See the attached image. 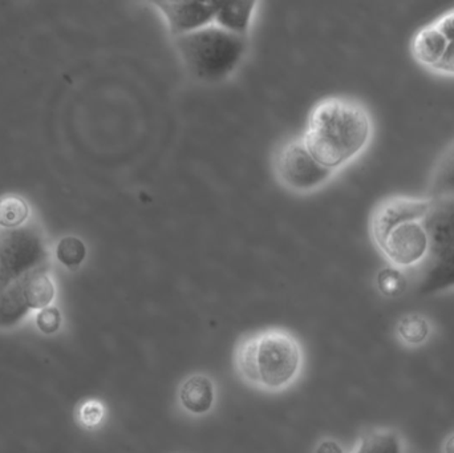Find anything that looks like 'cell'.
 <instances>
[{"label": "cell", "instance_id": "6da1fadb", "mask_svg": "<svg viewBox=\"0 0 454 453\" xmlns=\"http://www.w3.org/2000/svg\"><path fill=\"white\" fill-rule=\"evenodd\" d=\"M372 130L364 105L351 98H327L312 109L301 138L319 164L336 172L365 151Z\"/></svg>", "mask_w": 454, "mask_h": 453}, {"label": "cell", "instance_id": "7a4b0ae2", "mask_svg": "<svg viewBox=\"0 0 454 453\" xmlns=\"http://www.w3.org/2000/svg\"><path fill=\"white\" fill-rule=\"evenodd\" d=\"M175 44L188 74L199 82L213 84L227 79L238 68L248 40L210 24L175 37Z\"/></svg>", "mask_w": 454, "mask_h": 453}, {"label": "cell", "instance_id": "3957f363", "mask_svg": "<svg viewBox=\"0 0 454 453\" xmlns=\"http://www.w3.org/2000/svg\"><path fill=\"white\" fill-rule=\"evenodd\" d=\"M47 246L34 225L0 231V290L31 271L45 268Z\"/></svg>", "mask_w": 454, "mask_h": 453}, {"label": "cell", "instance_id": "277c9868", "mask_svg": "<svg viewBox=\"0 0 454 453\" xmlns=\"http://www.w3.org/2000/svg\"><path fill=\"white\" fill-rule=\"evenodd\" d=\"M259 385L270 390L285 387L295 377L301 364V350L293 337L271 332L256 338Z\"/></svg>", "mask_w": 454, "mask_h": 453}, {"label": "cell", "instance_id": "5b68a950", "mask_svg": "<svg viewBox=\"0 0 454 453\" xmlns=\"http://www.w3.org/2000/svg\"><path fill=\"white\" fill-rule=\"evenodd\" d=\"M274 169L280 184L298 193L317 191L335 176L311 156L303 138L290 141L277 152Z\"/></svg>", "mask_w": 454, "mask_h": 453}, {"label": "cell", "instance_id": "8992f818", "mask_svg": "<svg viewBox=\"0 0 454 453\" xmlns=\"http://www.w3.org/2000/svg\"><path fill=\"white\" fill-rule=\"evenodd\" d=\"M413 58L436 74L454 76V8L416 32Z\"/></svg>", "mask_w": 454, "mask_h": 453}, {"label": "cell", "instance_id": "52a82bcc", "mask_svg": "<svg viewBox=\"0 0 454 453\" xmlns=\"http://www.w3.org/2000/svg\"><path fill=\"white\" fill-rule=\"evenodd\" d=\"M375 245L397 269L420 265L426 262L431 252V239L423 220L408 221L389 229Z\"/></svg>", "mask_w": 454, "mask_h": 453}, {"label": "cell", "instance_id": "ba28073f", "mask_svg": "<svg viewBox=\"0 0 454 453\" xmlns=\"http://www.w3.org/2000/svg\"><path fill=\"white\" fill-rule=\"evenodd\" d=\"M431 199L394 196L384 199L371 215L370 230L373 242L380 239L389 229L408 221L424 220L431 207Z\"/></svg>", "mask_w": 454, "mask_h": 453}, {"label": "cell", "instance_id": "9c48e42d", "mask_svg": "<svg viewBox=\"0 0 454 453\" xmlns=\"http://www.w3.org/2000/svg\"><path fill=\"white\" fill-rule=\"evenodd\" d=\"M221 2H154L165 16L170 34L183 36L215 21Z\"/></svg>", "mask_w": 454, "mask_h": 453}, {"label": "cell", "instance_id": "30bf717a", "mask_svg": "<svg viewBox=\"0 0 454 453\" xmlns=\"http://www.w3.org/2000/svg\"><path fill=\"white\" fill-rule=\"evenodd\" d=\"M419 286V294L432 295L454 287V242L450 246L431 253Z\"/></svg>", "mask_w": 454, "mask_h": 453}, {"label": "cell", "instance_id": "8fae6325", "mask_svg": "<svg viewBox=\"0 0 454 453\" xmlns=\"http://www.w3.org/2000/svg\"><path fill=\"white\" fill-rule=\"evenodd\" d=\"M20 284L27 305L31 310L50 308L55 298V285L48 276L47 269L40 268L21 277Z\"/></svg>", "mask_w": 454, "mask_h": 453}, {"label": "cell", "instance_id": "7c38bea8", "mask_svg": "<svg viewBox=\"0 0 454 453\" xmlns=\"http://www.w3.org/2000/svg\"><path fill=\"white\" fill-rule=\"evenodd\" d=\"M180 401L192 414H207L215 402L213 383L204 375H194L189 378L181 387Z\"/></svg>", "mask_w": 454, "mask_h": 453}, {"label": "cell", "instance_id": "4fadbf2b", "mask_svg": "<svg viewBox=\"0 0 454 453\" xmlns=\"http://www.w3.org/2000/svg\"><path fill=\"white\" fill-rule=\"evenodd\" d=\"M256 4V2H221L215 19V26L231 34L247 36Z\"/></svg>", "mask_w": 454, "mask_h": 453}, {"label": "cell", "instance_id": "5bb4252c", "mask_svg": "<svg viewBox=\"0 0 454 453\" xmlns=\"http://www.w3.org/2000/svg\"><path fill=\"white\" fill-rule=\"evenodd\" d=\"M29 310L20 279L0 290V326L10 327L19 324Z\"/></svg>", "mask_w": 454, "mask_h": 453}, {"label": "cell", "instance_id": "9a60e30c", "mask_svg": "<svg viewBox=\"0 0 454 453\" xmlns=\"http://www.w3.org/2000/svg\"><path fill=\"white\" fill-rule=\"evenodd\" d=\"M454 196V141L434 165L429 183V199Z\"/></svg>", "mask_w": 454, "mask_h": 453}, {"label": "cell", "instance_id": "2e32d148", "mask_svg": "<svg viewBox=\"0 0 454 453\" xmlns=\"http://www.w3.org/2000/svg\"><path fill=\"white\" fill-rule=\"evenodd\" d=\"M28 215V204L21 197L11 194L0 199V226L3 229L20 228Z\"/></svg>", "mask_w": 454, "mask_h": 453}, {"label": "cell", "instance_id": "e0dca14e", "mask_svg": "<svg viewBox=\"0 0 454 453\" xmlns=\"http://www.w3.org/2000/svg\"><path fill=\"white\" fill-rule=\"evenodd\" d=\"M356 453H402L399 438L391 431H371L360 441Z\"/></svg>", "mask_w": 454, "mask_h": 453}, {"label": "cell", "instance_id": "ac0fdd59", "mask_svg": "<svg viewBox=\"0 0 454 453\" xmlns=\"http://www.w3.org/2000/svg\"><path fill=\"white\" fill-rule=\"evenodd\" d=\"M56 257L67 268H79L87 257V246L79 237H63L56 247Z\"/></svg>", "mask_w": 454, "mask_h": 453}, {"label": "cell", "instance_id": "d6986e66", "mask_svg": "<svg viewBox=\"0 0 454 453\" xmlns=\"http://www.w3.org/2000/svg\"><path fill=\"white\" fill-rule=\"evenodd\" d=\"M376 284H378L379 292L388 298H396L404 294L407 289V278L402 269L395 268V266H387L381 269L376 277Z\"/></svg>", "mask_w": 454, "mask_h": 453}, {"label": "cell", "instance_id": "ffe728a7", "mask_svg": "<svg viewBox=\"0 0 454 453\" xmlns=\"http://www.w3.org/2000/svg\"><path fill=\"white\" fill-rule=\"evenodd\" d=\"M400 337L410 345H421L426 342L429 335V324L426 318L419 314H411L404 316L397 326Z\"/></svg>", "mask_w": 454, "mask_h": 453}, {"label": "cell", "instance_id": "44dd1931", "mask_svg": "<svg viewBox=\"0 0 454 453\" xmlns=\"http://www.w3.org/2000/svg\"><path fill=\"white\" fill-rule=\"evenodd\" d=\"M238 367L243 377L250 382L259 383L258 364H256V338L243 343L238 350Z\"/></svg>", "mask_w": 454, "mask_h": 453}, {"label": "cell", "instance_id": "7402d4cb", "mask_svg": "<svg viewBox=\"0 0 454 453\" xmlns=\"http://www.w3.org/2000/svg\"><path fill=\"white\" fill-rule=\"evenodd\" d=\"M36 324L44 334H53L60 329L61 314L56 308H45L37 314Z\"/></svg>", "mask_w": 454, "mask_h": 453}, {"label": "cell", "instance_id": "603a6c76", "mask_svg": "<svg viewBox=\"0 0 454 453\" xmlns=\"http://www.w3.org/2000/svg\"><path fill=\"white\" fill-rule=\"evenodd\" d=\"M101 418H103V409H101L100 404L96 403V402H90V403H87L82 407V419L85 425H98Z\"/></svg>", "mask_w": 454, "mask_h": 453}, {"label": "cell", "instance_id": "cb8c5ba5", "mask_svg": "<svg viewBox=\"0 0 454 453\" xmlns=\"http://www.w3.org/2000/svg\"><path fill=\"white\" fill-rule=\"evenodd\" d=\"M315 453H343V449L339 446L336 441H325L317 447V452Z\"/></svg>", "mask_w": 454, "mask_h": 453}, {"label": "cell", "instance_id": "d4e9b609", "mask_svg": "<svg viewBox=\"0 0 454 453\" xmlns=\"http://www.w3.org/2000/svg\"><path fill=\"white\" fill-rule=\"evenodd\" d=\"M445 453H454V435L448 439L444 447Z\"/></svg>", "mask_w": 454, "mask_h": 453}]
</instances>
